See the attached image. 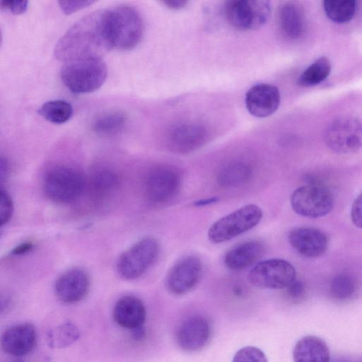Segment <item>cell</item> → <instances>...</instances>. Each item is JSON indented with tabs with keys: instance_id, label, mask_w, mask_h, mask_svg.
<instances>
[{
	"instance_id": "ffe728a7",
	"label": "cell",
	"mask_w": 362,
	"mask_h": 362,
	"mask_svg": "<svg viewBox=\"0 0 362 362\" xmlns=\"http://www.w3.org/2000/svg\"><path fill=\"white\" fill-rule=\"evenodd\" d=\"M263 243L247 240L229 249L224 256L225 266L233 271L245 269L257 262L264 252Z\"/></svg>"
},
{
	"instance_id": "cb8c5ba5",
	"label": "cell",
	"mask_w": 362,
	"mask_h": 362,
	"mask_svg": "<svg viewBox=\"0 0 362 362\" xmlns=\"http://www.w3.org/2000/svg\"><path fill=\"white\" fill-rule=\"evenodd\" d=\"M79 337L80 332L76 325L65 322L49 329L46 341L52 348L63 349L74 344Z\"/></svg>"
},
{
	"instance_id": "7a4b0ae2",
	"label": "cell",
	"mask_w": 362,
	"mask_h": 362,
	"mask_svg": "<svg viewBox=\"0 0 362 362\" xmlns=\"http://www.w3.org/2000/svg\"><path fill=\"white\" fill-rule=\"evenodd\" d=\"M107 74V66L102 57L90 56L64 62L60 77L72 93H88L103 86Z\"/></svg>"
},
{
	"instance_id": "d6a6232c",
	"label": "cell",
	"mask_w": 362,
	"mask_h": 362,
	"mask_svg": "<svg viewBox=\"0 0 362 362\" xmlns=\"http://www.w3.org/2000/svg\"><path fill=\"white\" fill-rule=\"evenodd\" d=\"M94 2L95 1L90 0H68L58 1L60 8L66 14H70L78 10L87 7Z\"/></svg>"
},
{
	"instance_id": "52a82bcc",
	"label": "cell",
	"mask_w": 362,
	"mask_h": 362,
	"mask_svg": "<svg viewBox=\"0 0 362 362\" xmlns=\"http://www.w3.org/2000/svg\"><path fill=\"white\" fill-rule=\"evenodd\" d=\"M291 205L298 214L308 218H319L327 215L332 209L334 198L325 186L310 183L293 191Z\"/></svg>"
},
{
	"instance_id": "ab89813d",
	"label": "cell",
	"mask_w": 362,
	"mask_h": 362,
	"mask_svg": "<svg viewBox=\"0 0 362 362\" xmlns=\"http://www.w3.org/2000/svg\"><path fill=\"white\" fill-rule=\"evenodd\" d=\"M8 171V163L6 158L1 157L0 161V178L1 182L6 177Z\"/></svg>"
},
{
	"instance_id": "30bf717a",
	"label": "cell",
	"mask_w": 362,
	"mask_h": 362,
	"mask_svg": "<svg viewBox=\"0 0 362 362\" xmlns=\"http://www.w3.org/2000/svg\"><path fill=\"white\" fill-rule=\"evenodd\" d=\"M325 141L336 153H354L362 146V122L351 117L337 119L325 130Z\"/></svg>"
},
{
	"instance_id": "83f0119b",
	"label": "cell",
	"mask_w": 362,
	"mask_h": 362,
	"mask_svg": "<svg viewBox=\"0 0 362 362\" xmlns=\"http://www.w3.org/2000/svg\"><path fill=\"white\" fill-rule=\"evenodd\" d=\"M323 7L330 20L343 23L350 21L355 15L356 2L354 0H326Z\"/></svg>"
},
{
	"instance_id": "f1b7e54d",
	"label": "cell",
	"mask_w": 362,
	"mask_h": 362,
	"mask_svg": "<svg viewBox=\"0 0 362 362\" xmlns=\"http://www.w3.org/2000/svg\"><path fill=\"white\" fill-rule=\"evenodd\" d=\"M331 64L326 57H320L309 66L298 78V83L305 87H310L320 83L329 76Z\"/></svg>"
},
{
	"instance_id": "60d3db41",
	"label": "cell",
	"mask_w": 362,
	"mask_h": 362,
	"mask_svg": "<svg viewBox=\"0 0 362 362\" xmlns=\"http://www.w3.org/2000/svg\"><path fill=\"white\" fill-rule=\"evenodd\" d=\"M217 201H218V198L212 197V198H209V199L197 201L196 202L194 203V204L197 206H206V205L207 206V205L214 204V203L216 202Z\"/></svg>"
},
{
	"instance_id": "8fae6325",
	"label": "cell",
	"mask_w": 362,
	"mask_h": 362,
	"mask_svg": "<svg viewBox=\"0 0 362 362\" xmlns=\"http://www.w3.org/2000/svg\"><path fill=\"white\" fill-rule=\"evenodd\" d=\"M204 272L201 259L194 255L179 259L170 269L165 278V287L174 296H182L194 290Z\"/></svg>"
},
{
	"instance_id": "9a60e30c",
	"label": "cell",
	"mask_w": 362,
	"mask_h": 362,
	"mask_svg": "<svg viewBox=\"0 0 362 362\" xmlns=\"http://www.w3.org/2000/svg\"><path fill=\"white\" fill-rule=\"evenodd\" d=\"M288 239L292 247L300 255L315 258L322 255L327 250L329 240L322 230L308 226L291 229Z\"/></svg>"
},
{
	"instance_id": "7402d4cb",
	"label": "cell",
	"mask_w": 362,
	"mask_h": 362,
	"mask_svg": "<svg viewBox=\"0 0 362 362\" xmlns=\"http://www.w3.org/2000/svg\"><path fill=\"white\" fill-rule=\"evenodd\" d=\"M294 362H330L329 348L324 340L316 336L299 339L293 351Z\"/></svg>"
},
{
	"instance_id": "e0dca14e",
	"label": "cell",
	"mask_w": 362,
	"mask_h": 362,
	"mask_svg": "<svg viewBox=\"0 0 362 362\" xmlns=\"http://www.w3.org/2000/svg\"><path fill=\"white\" fill-rule=\"evenodd\" d=\"M36 343V329L28 322L20 323L8 328L1 338L3 351L14 356H23L30 353Z\"/></svg>"
},
{
	"instance_id": "603a6c76",
	"label": "cell",
	"mask_w": 362,
	"mask_h": 362,
	"mask_svg": "<svg viewBox=\"0 0 362 362\" xmlns=\"http://www.w3.org/2000/svg\"><path fill=\"white\" fill-rule=\"evenodd\" d=\"M252 170L245 162H233L223 167L218 173L216 182L223 188L242 186L251 178Z\"/></svg>"
},
{
	"instance_id": "ba28073f",
	"label": "cell",
	"mask_w": 362,
	"mask_h": 362,
	"mask_svg": "<svg viewBox=\"0 0 362 362\" xmlns=\"http://www.w3.org/2000/svg\"><path fill=\"white\" fill-rule=\"evenodd\" d=\"M271 13L269 1L262 0H234L225 6L228 23L240 30H255L262 27Z\"/></svg>"
},
{
	"instance_id": "277c9868",
	"label": "cell",
	"mask_w": 362,
	"mask_h": 362,
	"mask_svg": "<svg viewBox=\"0 0 362 362\" xmlns=\"http://www.w3.org/2000/svg\"><path fill=\"white\" fill-rule=\"evenodd\" d=\"M86 187L84 175L78 169L57 165L49 169L43 179V190L52 201L68 204L80 197Z\"/></svg>"
},
{
	"instance_id": "6da1fadb",
	"label": "cell",
	"mask_w": 362,
	"mask_h": 362,
	"mask_svg": "<svg viewBox=\"0 0 362 362\" xmlns=\"http://www.w3.org/2000/svg\"><path fill=\"white\" fill-rule=\"evenodd\" d=\"M111 49L106 8L89 13L75 22L57 42L54 55L65 62L83 57H102Z\"/></svg>"
},
{
	"instance_id": "8992f818",
	"label": "cell",
	"mask_w": 362,
	"mask_h": 362,
	"mask_svg": "<svg viewBox=\"0 0 362 362\" xmlns=\"http://www.w3.org/2000/svg\"><path fill=\"white\" fill-rule=\"evenodd\" d=\"M159 252L160 245L156 239L142 238L119 256L117 262V273L124 279H136L154 264Z\"/></svg>"
},
{
	"instance_id": "e575fe53",
	"label": "cell",
	"mask_w": 362,
	"mask_h": 362,
	"mask_svg": "<svg viewBox=\"0 0 362 362\" xmlns=\"http://www.w3.org/2000/svg\"><path fill=\"white\" fill-rule=\"evenodd\" d=\"M351 218L356 227L362 228V193L356 197L352 204Z\"/></svg>"
},
{
	"instance_id": "9c48e42d",
	"label": "cell",
	"mask_w": 362,
	"mask_h": 362,
	"mask_svg": "<svg viewBox=\"0 0 362 362\" xmlns=\"http://www.w3.org/2000/svg\"><path fill=\"white\" fill-rule=\"evenodd\" d=\"M296 276V269L290 262L275 258L258 262L249 272L248 279L258 288L280 289L286 288Z\"/></svg>"
},
{
	"instance_id": "74e56055",
	"label": "cell",
	"mask_w": 362,
	"mask_h": 362,
	"mask_svg": "<svg viewBox=\"0 0 362 362\" xmlns=\"http://www.w3.org/2000/svg\"><path fill=\"white\" fill-rule=\"evenodd\" d=\"M163 4L170 9L179 10L184 8L187 5V1L184 0H167L163 1Z\"/></svg>"
},
{
	"instance_id": "44dd1931",
	"label": "cell",
	"mask_w": 362,
	"mask_h": 362,
	"mask_svg": "<svg viewBox=\"0 0 362 362\" xmlns=\"http://www.w3.org/2000/svg\"><path fill=\"white\" fill-rule=\"evenodd\" d=\"M277 23L281 33L288 39H298L305 33L304 12L302 8L294 2L284 3L279 7Z\"/></svg>"
},
{
	"instance_id": "4dcf8cb0",
	"label": "cell",
	"mask_w": 362,
	"mask_h": 362,
	"mask_svg": "<svg viewBox=\"0 0 362 362\" xmlns=\"http://www.w3.org/2000/svg\"><path fill=\"white\" fill-rule=\"evenodd\" d=\"M232 362H268L263 351L255 346H245L238 350Z\"/></svg>"
},
{
	"instance_id": "f546056e",
	"label": "cell",
	"mask_w": 362,
	"mask_h": 362,
	"mask_svg": "<svg viewBox=\"0 0 362 362\" xmlns=\"http://www.w3.org/2000/svg\"><path fill=\"white\" fill-rule=\"evenodd\" d=\"M90 184L98 193H108L117 187L119 177L113 169L105 166L100 167L93 172Z\"/></svg>"
},
{
	"instance_id": "8d00e7d4",
	"label": "cell",
	"mask_w": 362,
	"mask_h": 362,
	"mask_svg": "<svg viewBox=\"0 0 362 362\" xmlns=\"http://www.w3.org/2000/svg\"><path fill=\"white\" fill-rule=\"evenodd\" d=\"M330 362H362V354H343L331 358Z\"/></svg>"
},
{
	"instance_id": "5bb4252c",
	"label": "cell",
	"mask_w": 362,
	"mask_h": 362,
	"mask_svg": "<svg viewBox=\"0 0 362 362\" xmlns=\"http://www.w3.org/2000/svg\"><path fill=\"white\" fill-rule=\"evenodd\" d=\"M90 288L87 272L79 267L69 269L62 273L54 284L57 298L66 304H73L83 300Z\"/></svg>"
},
{
	"instance_id": "2e32d148",
	"label": "cell",
	"mask_w": 362,
	"mask_h": 362,
	"mask_svg": "<svg viewBox=\"0 0 362 362\" xmlns=\"http://www.w3.org/2000/svg\"><path fill=\"white\" fill-rule=\"evenodd\" d=\"M281 100L279 89L269 83H259L250 88L245 95V106L254 117L264 118L278 109Z\"/></svg>"
},
{
	"instance_id": "7c38bea8",
	"label": "cell",
	"mask_w": 362,
	"mask_h": 362,
	"mask_svg": "<svg viewBox=\"0 0 362 362\" xmlns=\"http://www.w3.org/2000/svg\"><path fill=\"white\" fill-rule=\"evenodd\" d=\"M181 185V177L176 169L160 166L151 169L144 181L148 199L155 204L165 203L173 199Z\"/></svg>"
},
{
	"instance_id": "484cf974",
	"label": "cell",
	"mask_w": 362,
	"mask_h": 362,
	"mask_svg": "<svg viewBox=\"0 0 362 362\" xmlns=\"http://www.w3.org/2000/svg\"><path fill=\"white\" fill-rule=\"evenodd\" d=\"M126 122L127 117L123 112H109L100 115L94 120L93 129L102 136H113L123 129Z\"/></svg>"
},
{
	"instance_id": "b9f144b4",
	"label": "cell",
	"mask_w": 362,
	"mask_h": 362,
	"mask_svg": "<svg viewBox=\"0 0 362 362\" xmlns=\"http://www.w3.org/2000/svg\"><path fill=\"white\" fill-rule=\"evenodd\" d=\"M12 362H25V361L22 359L18 358V359L13 361Z\"/></svg>"
},
{
	"instance_id": "1f68e13d",
	"label": "cell",
	"mask_w": 362,
	"mask_h": 362,
	"mask_svg": "<svg viewBox=\"0 0 362 362\" xmlns=\"http://www.w3.org/2000/svg\"><path fill=\"white\" fill-rule=\"evenodd\" d=\"M13 212L12 199L6 191L1 189L0 194V224L1 226L8 223Z\"/></svg>"
},
{
	"instance_id": "d6986e66",
	"label": "cell",
	"mask_w": 362,
	"mask_h": 362,
	"mask_svg": "<svg viewBox=\"0 0 362 362\" xmlns=\"http://www.w3.org/2000/svg\"><path fill=\"white\" fill-rule=\"evenodd\" d=\"M112 316L117 325L133 330L143 327L146 311L139 298L134 296H125L116 302Z\"/></svg>"
},
{
	"instance_id": "5b68a950",
	"label": "cell",
	"mask_w": 362,
	"mask_h": 362,
	"mask_svg": "<svg viewBox=\"0 0 362 362\" xmlns=\"http://www.w3.org/2000/svg\"><path fill=\"white\" fill-rule=\"evenodd\" d=\"M262 211L256 204H247L223 216L209 228L208 238L213 243L231 240L256 226Z\"/></svg>"
},
{
	"instance_id": "d590c367",
	"label": "cell",
	"mask_w": 362,
	"mask_h": 362,
	"mask_svg": "<svg viewBox=\"0 0 362 362\" xmlns=\"http://www.w3.org/2000/svg\"><path fill=\"white\" fill-rule=\"evenodd\" d=\"M288 295L293 300H299L302 298L305 293V287L304 284L300 281L295 279L286 287Z\"/></svg>"
},
{
	"instance_id": "4316f807",
	"label": "cell",
	"mask_w": 362,
	"mask_h": 362,
	"mask_svg": "<svg viewBox=\"0 0 362 362\" xmlns=\"http://www.w3.org/2000/svg\"><path fill=\"white\" fill-rule=\"evenodd\" d=\"M356 279L347 273L336 275L331 281L329 293L332 298L339 302H345L353 298L357 291Z\"/></svg>"
},
{
	"instance_id": "4fadbf2b",
	"label": "cell",
	"mask_w": 362,
	"mask_h": 362,
	"mask_svg": "<svg viewBox=\"0 0 362 362\" xmlns=\"http://www.w3.org/2000/svg\"><path fill=\"white\" fill-rule=\"evenodd\" d=\"M211 327L209 320L202 315L191 316L179 326L175 341L184 351L194 352L202 349L209 343Z\"/></svg>"
},
{
	"instance_id": "ac0fdd59",
	"label": "cell",
	"mask_w": 362,
	"mask_h": 362,
	"mask_svg": "<svg viewBox=\"0 0 362 362\" xmlns=\"http://www.w3.org/2000/svg\"><path fill=\"white\" fill-rule=\"evenodd\" d=\"M206 138L207 133L202 125L186 122L177 124L170 131L168 141L173 151L187 153L200 148Z\"/></svg>"
},
{
	"instance_id": "3957f363",
	"label": "cell",
	"mask_w": 362,
	"mask_h": 362,
	"mask_svg": "<svg viewBox=\"0 0 362 362\" xmlns=\"http://www.w3.org/2000/svg\"><path fill=\"white\" fill-rule=\"evenodd\" d=\"M107 26L112 49L134 48L144 34V23L139 11L128 5L107 8Z\"/></svg>"
},
{
	"instance_id": "d4e9b609",
	"label": "cell",
	"mask_w": 362,
	"mask_h": 362,
	"mask_svg": "<svg viewBox=\"0 0 362 362\" xmlns=\"http://www.w3.org/2000/svg\"><path fill=\"white\" fill-rule=\"evenodd\" d=\"M37 113L46 120L54 124L66 122L72 116L71 105L64 100H52L43 103Z\"/></svg>"
},
{
	"instance_id": "f35d334b",
	"label": "cell",
	"mask_w": 362,
	"mask_h": 362,
	"mask_svg": "<svg viewBox=\"0 0 362 362\" xmlns=\"http://www.w3.org/2000/svg\"><path fill=\"white\" fill-rule=\"evenodd\" d=\"M33 245L30 243H24L15 247L13 250L14 255H22L31 250Z\"/></svg>"
},
{
	"instance_id": "836d02e7",
	"label": "cell",
	"mask_w": 362,
	"mask_h": 362,
	"mask_svg": "<svg viewBox=\"0 0 362 362\" xmlns=\"http://www.w3.org/2000/svg\"><path fill=\"white\" fill-rule=\"evenodd\" d=\"M28 1L25 0H4L0 1L1 9L8 11L13 14H21L24 13L28 8Z\"/></svg>"
}]
</instances>
